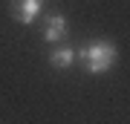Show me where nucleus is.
Returning a JSON list of instances; mask_svg holds the SVG:
<instances>
[{
  "label": "nucleus",
  "mask_w": 130,
  "mask_h": 124,
  "mask_svg": "<svg viewBox=\"0 0 130 124\" xmlns=\"http://www.w3.org/2000/svg\"><path fill=\"white\" fill-rule=\"evenodd\" d=\"M116 58H119V52H116V46H113L110 41H93V43H87L81 49L84 69L93 72V75H101V72H107V69H113Z\"/></svg>",
  "instance_id": "1"
},
{
  "label": "nucleus",
  "mask_w": 130,
  "mask_h": 124,
  "mask_svg": "<svg viewBox=\"0 0 130 124\" xmlns=\"http://www.w3.org/2000/svg\"><path fill=\"white\" fill-rule=\"evenodd\" d=\"M43 38H46L49 43H61L67 38V17H64V14L52 12L46 17V23H43Z\"/></svg>",
  "instance_id": "2"
},
{
  "label": "nucleus",
  "mask_w": 130,
  "mask_h": 124,
  "mask_svg": "<svg viewBox=\"0 0 130 124\" xmlns=\"http://www.w3.org/2000/svg\"><path fill=\"white\" fill-rule=\"evenodd\" d=\"M12 14L18 17V23L29 26V23L41 14V0H14L12 3Z\"/></svg>",
  "instance_id": "3"
},
{
  "label": "nucleus",
  "mask_w": 130,
  "mask_h": 124,
  "mask_svg": "<svg viewBox=\"0 0 130 124\" xmlns=\"http://www.w3.org/2000/svg\"><path fill=\"white\" fill-rule=\"evenodd\" d=\"M72 61H75V52L70 49V46H55L52 55H49V64L55 66V69H70Z\"/></svg>",
  "instance_id": "4"
}]
</instances>
